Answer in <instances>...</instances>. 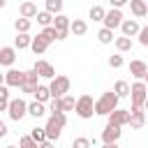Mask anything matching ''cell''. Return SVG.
<instances>
[{
  "label": "cell",
  "mask_w": 148,
  "mask_h": 148,
  "mask_svg": "<svg viewBox=\"0 0 148 148\" xmlns=\"http://www.w3.org/2000/svg\"><path fill=\"white\" fill-rule=\"evenodd\" d=\"M46 12L60 14V12H62V0H46Z\"/></svg>",
  "instance_id": "cell-33"
},
{
  "label": "cell",
  "mask_w": 148,
  "mask_h": 148,
  "mask_svg": "<svg viewBox=\"0 0 148 148\" xmlns=\"http://www.w3.org/2000/svg\"><path fill=\"white\" fill-rule=\"evenodd\" d=\"M37 83H39V74H37V69H35V67H32V69H28V72H23L21 90H23L25 95H32V92H35V88H37Z\"/></svg>",
  "instance_id": "cell-7"
},
{
  "label": "cell",
  "mask_w": 148,
  "mask_h": 148,
  "mask_svg": "<svg viewBox=\"0 0 148 148\" xmlns=\"http://www.w3.org/2000/svg\"><path fill=\"white\" fill-rule=\"evenodd\" d=\"M0 83H5V74H0Z\"/></svg>",
  "instance_id": "cell-45"
},
{
  "label": "cell",
  "mask_w": 148,
  "mask_h": 148,
  "mask_svg": "<svg viewBox=\"0 0 148 148\" xmlns=\"http://www.w3.org/2000/svg\"><path fill=\"white\" fill-rule=\"evenodd\" d=\"M118 139H120V125L106 123V127H104V132H102V143L113 148V146L118 143Z\"/></svg>",
  "instance_id": "cell-8"
},
{
  "label": "cell",
  "mask_w": 148,
  "mask_h": 148,
  "mask_svg": "<svg viewBox=\"0 0 148 148\" xmlns=\"http://www.w3.org/2000/svg\"><path fill=\"white\" fill-rule=\"evenodd\" d=\"M74 111H76V116L83 118V120L92 118V113H95V99H92L90 95H81V97L76 99V104H74Z\"/></svg>",
  "instance_id": "cell-4"
},
{
  "label": "cell",
  "mask_w": 148,
  "mask_h": 148,
  "mask_svg": "<svg viewBox=\"0 0 148 148\" xmlns=\"http://www.w3.org/2000/svg\"><path fill=\"white\" fill-rule=\"evenodd\" d=\"M35 69H37V74H39L42 79H53V76H56L53 65L46 62V60H37V62H35Z\"/></svg>",
  "instance_id": "cell-13"
},
{
  "label": "cell",
  "mask_w": 148,
  "mask_h": 148,
  "mask_svg": "<svg viewBox=\"0 0 148 148\" xmlns=\"http://www.w3.org/2000/svg\"><path fill=\"white\" fill-rule=\"evenodd\" d=\"M58 104H60V111H72V109H74V104H76V99H74L72 95H67V92H65V95H60V97H58Z\"/></svg>",
  "instance_id": "cell-26"
},
{
  "label": "cell",
  "mask_w": 148,
  "mask_h": 148,
  "mask_svg": "<svg viewBox=\"0 0 148 148\" xmlns=\"http://www.w3.org/2000/svg\"><path fill=\"white\" fill-rule=\"evenodd\" d=\"M30 42H32V37L28 35V32H16V39H14V46L21 51V49H28L30 46Z\"/></svg>",
  "instance_id": "cell-25"
},
{
  "label": "cell",
  "mask_w": 148,
  "mask_h": 148,
  "mask_svg": "<svg viewBox=\"0 0 148 148\" xmlns=\"http://www.w3.org/2000/svg\"><path fill=\"white\" fill-rule=\"evenodd\" d=\"M30 136H32V139H35V141H37L42 148H51V143H53V141H49V139H46V132H44V127H35V130L30 132Z\"/></svg>",
  "instance_id": "cell-19"
},
{
  "label": "cell",
  "mask_w": 148,
  "mask_h": 148,
  "mask_svg": "<svg viewBox=\"0 0 148 148\" xmlns=\"http://www.w3.org/2000/svg\"><path fill=\"white\" fill-rule=\"evenodd\" d=\"M18 146H23V148H37L39 143H37L32 136H21V139H18Z\"/></svg>",
  "instance_id": "cell-35"
},
{
  "label": "cell",
  "mask_w": 148,
  "mask_h": 148,
  "mask_svg": "<svg viewBox=\"0 0 148 148\" xmlns=\"http://www.w3.org/2000/svg\"><path fill=\"white\" fill-rule=\"evenodd\" d=\"M28 113H30L32 118H42V116L46 113L44 102H37V99H35V102H30V104H28Z\"/></svg>",
  "instance_id": "cell-23"
},
{
  "label": "cell",
  "mask_w": 148,
  "mask_h": 148,
  "mask_svg": "<svg viewBox=\"0 0 148 148\" xmlns=\"http://www.w3.org/2000/svg\"><path fill=\"white\" fill-rule=\"evenodd\" d=\"M143 109H146V111H148V97H146V99H143Z\"/></svg>",
  "instance_id": "cell-43"
},
{
  "label": "cell",
  "mask_w": 148,
  "mask_h": 148,
  "mask_svg": "<svg viewBox=\"0 0 148 148\" xmlns=\"http://www.w3.org/2000/svg\"><path fill=\"white\" fill-rule=\"evenodd\" d=\"M5 2H7V0H0V9H2V7H5Z\"/></svg>",
  "instance_id": "cell-46"
},
{
  "label": "cell",
  "mask_w": 148,
  "mask_h": 148,
  "mask_svg": "<svg viewBox=\"0 0 148 148\" xmlns=\"http://www.w3.org/2000/svg\"><path fill=\"white\" fill-rule=\"evenodd\" d=\"M7 113H9V118L12 120H23L25 116H28V104L21 99V97H16V99H9V104H7Z\"/></svg>",
  "instance_id": "cell-5"
},
{
  "label": "cell",
  "mask_w": 148,
  "mask_h": 148,
  "mask_svg": "<svg viewBox=\"0 0 148 148\" xmlns=\"http://www.w3.org/2000/svg\"><path fill=\"white\" fill-rule=\"evenodd\" d=\"M7 104H9V99H0V111H7Z\"/></svg>",
  "instance_id": "cell-42"
},
{
  "label": "cell",
  "mask_w": 148,
  "mask_h": 148,
  "mask_svg": "<svg viewBox=\"0 0 148 148\" xmlns=\"http://www.w3.org/2000/svg\"><path fill=\"white\" fill-rule=\"evenodd\" d=\"M120 30H123V35H127V37H134V35H139V23L134 21V18H123V23H120Z\"/></svg>",
  "instance_id": "cell-17"
},
{
  "label": "cell",
  "mask_w": 148,
  "mask_h": 148,
  "mask_svg": "<svg viewBox=\"0 0 148 148\" xmlns=\"http://www.w3.org/2000/svg\"><path fill=\"white\" fill-rule=\"evenodd\" d=\"M30 18H25V16H21V18H16L14 21V28H16V32H28L30 30Z\"/></svg>",
  "instance_id": "cell-30"
},
{
  "label": "cell",
  "mask_w": 148,
  "mask_h": 148,
  "mask_svg": "<svg viewBox=\"0 0 148 148\" xmlns=\"http://www.w3.org/2000/svg\"><path fill=\"white\" fill-rule=\"evenodd\" d=\"M35 18H37V23H39V25H51V23H53V14H51V12H46V9H44V12H37V16H35Z\"/></svg>",
  "instance_id": "cell-29"
},
{
  "label": "cell",
  "mask_w": 148,
  "mask_h": 148,
  "mask_svg": "<svg viewBox=\"0 0 148 148\" xmlns=\"http://www.w3.org/2000/svg\"><path fill=\"white\" fill-rule=\"evenodd\" d=\"M127 120H130V109H113L111 113H109V123H113V125H127Z\"/></svg>",
  "instance_id": "cell-11"
},
{
  "label": "cell",
  "mask_w": 148,
  "mask_h": 148,
  "mask_svg": "<svg viewBox=\"0 0 148 148\" xmlns=\"http://www.w3.org/2000/svg\"><path fill=\"white\" fill-rule=\"evenodd\" d=\"M113 92H116L118 97H130V83H127V81H116Z\"/></svg>",
  "instance_id": "cell-27"
},
{
  "label": "cell",
  "mask_w": 148,
  "mask_h": 148,
  "mask_svg": "<svg viewBox=\"0 0 148 148\" xmlns=\"http://www.w3.org/2000/svg\"><path fill=\"white\" fill-rule=\"evenodd\" d=\"M102 21H104V28H111V30L120 28V23H123V12H120V7H113L111 12H106Z\"/></svg>",
  "instance_id": "cell-9"
},
{
  "label": "cell",
  "mask_w": 148,
  "mask_h": 148,
  "mask_svg": "<svg viewBox=\"0 0 148 148\" xmlns=\"http://www.w3.org/2000/svg\"><path fill=\"white\" fill-rule=\"evenodd\" d=\"M146 123H148V116H146Z\"/></svg>",
  "instance_id": "cell-47"
},
{
  "label": "cell",
  "mask_w": 148,
  "mask_h": 148,
  "mask_svg": "<svg viewBox=\"0 0 148 148\" xmlns=\"http://www.w3.org/2000/svg\"><path fill=\"white\" fill-rule=\"evenodd\" d=\"M127 125H130L132 130H141V127L146 125V113H143V109H141V111H130Z\"/></svg>",
  "instance_id": "cell-15"
},
{
  "label": "cell",
  "mask_w": 148,
  "mask_h": 148,
  "mask_svg": "<svg viewBox=\"0 0 148 148\" xmlns=\"http://www.w3.org/2000/svg\"><path fill=\"white\" fill-rule=\"evenodd\" d=\"M127 2H130V0H111L113 7H123V5H127Z\"/></svg>",
  "instance_id": "cell-41"
},
{
  "label": "cell",
  "mask_w": 148,
  "mask_h": 148,
  "mask_svg": "<svg viewBox=\"0 0 148 148\" xmlns=\"http://www.w3.org/2000/svg\"><path fill=\"white\" fill-rule=\"evenodd\" d=\"M92 143H95V139H86V136L74 139V146H76V148H88V146H92Z\"/></svg>",
  "instance_id": "cell-36"
},
{
  "label": "cell",
  "mask_w": 148,
  "mask_h": 148,
  "mask_svg": "<svg viewBox=\"0 0 148 148\" xmlns=\"http://www.w3.org/2000/svg\"><path fill=\"white\" fill-rule=\"evenodd\" d=\"M139 44L141 46H148V25L146 28H139Z\"/></svg>",
  "instance_id": "cell-37"
},
{
  "label": "cell",
  "mask_w": 148,
  "mask_h": 148,
  "mask_svg": "<svg viewBox=\"0 0 148 148\" xmlns=\"http://www.w3.org/2000/svg\"><path fill=\"white\" fill-rule=\"evenodd\" d=\"M97 39H99L102 44H111V42H113V30H111V28H102V30L97 32Z\"/></svg>",
  "instance_id": "cell-31"
},
{
  "label": "cell",
  "mask_w": 148,
  "mask_h": 148,
  "mask_svg": "<svg viewBox=\"0 0 148 148\" xmlns=\"http://www.w3.org/2000/svg\"><path fill=\"white\" fill-rule=\"evenodd\" d=\"M53 28L58 30V39H67V32H69V16H65V14H56V18H53Z\"/></svg>",
  "instance_id": "cell-10"
},
{
  "label": "cell",
  "mask_w": 148,
  "mask_h": 148,
  "mask_svg": "<svg viewBox=\"0 0 148 148\" xmlns=\"http://www.w3.org/2000/svg\"><path fill=\"white\" fill-rule=\"evenodd\" d=\"M130 9H132V14H134L136 18H141V16L148 14V5H146V0H130Z\"/></svg>",
  "instance_id": "cell-20"
},
{
  "label": "cell",
  "mask_w": 148,
  "mask_h": 148,
  "mask_svg": "<svg viewBox=\"0 0 148 148\" xmlns=\"http://www.w3.org/2000/svg\"><path fill=\"white\" fill-rule=\"evenodd\" d=\"M2 136H7V125L0 120V139H2Z\"/></svg>",
  "instance_id": "cell-40"
},
{
  "label": "cell",
  "mask_w": 148,
  "mask_h": 148,
  "mask_svg": "<svg viewBox=\"0 0 148 148\" xmlns=\"http://www.w3.org/2000/svg\"><path fill=\"white\" fill-rule=\"evenodd\" d=\"M69 86H72V81H69L67 76H53V79H51V83H49L51 97H60V95L69 92Z\"/></svg>",
  "instance_id": "cell-6"
},
{
  "label": "cell",
  "mask_w": 148,
  "mask_h": 148,
  "mask_svg": "<svg viewBox=\"0 0 148 148\" xmlns=\"http://www.w3.org/2000/svg\"><path fill=\"white\" fill-rule=\"evenodd\" d=\"M39 35H42V37H44V39H46V42H49V44H51V42H56V39H58V30H56V28H53V25H44V30H42V32H39Z\"/></svg>",
  "instance_id": "cell-28"
},
{
  "label": "cell",
  "mask_w": 148,
  "mask_h": 148,
  "mask_svg": "<svg viewBox=\"0 0 148 148\" xmlns=\"http://www.w3.org/2000/svg\"><path fill=\"white\" fill-rule=\"evenodd\" d=\"M32 95H35V99H37V102H44V104L51 99V90H49V86H39V83H37V88H35V92H32Z\"/></svg>",
  "instance_id": "cell-24"
},
{
  "label": "cell",
  "mask_w": 148,
  "mask_h": 148,
  "mask_svg": "<svg viewBox=\"0 0 148 148\" xmlns=\"http://www.w3.org/2000/svg\"><path fill=\"white\" fill-rule=\"evenodd\" d=\"M116 49H118L120 53H123V51H130V49H132V39H130L127 35L118 37V39H116Z\"/></svg>",
  "instance_id": "cell-32"
},
{
  "label": "cell",
  "mask_w": 148,
  "mask_h": 148,
  "mask_svg": "<svg viewBox=\"0 0 148 148\" xmlns=\"http://www.w3.org/2000/svg\"><path fill=\"white\" fill-rule=\"evenodd\" d=\"M18 12H21V16H25V18H35V16H37V5L30 2V0H25V2H21Z\"/></svg>",
  "instance_id": "cell-21"
},
{
  "label": "cell",
  "mask_w": 148,
  "mask_h": 148,
  "mask_svg": "<svg viewBox=\"0 0 148 148\" xmlns=\"http://www.w3.org/2000/svg\"><path fill=\"white\" fill-rule=\"evenodd\" d=\"M146 72H148V67H146L143 60H132V62H130V74H132L134 79H143Z\"/></svg>",
  "instance_id": "cell-18"
},
{
  "label": "cell",
  "mask_w": 148,
  "mask_h": 148,
  "mask_svg": "<svg viewBox=\"0 0 148 148\" xmlns=\"http://www.w3.org/2000/svg\"><path fill=\"white\" fill-rule=\"evenodd\" d=\"M30 49H32V53H44L46 49H49V42L42 37V35H37V37H32V42H30Z\"/></svg>",
  "instance_id": "cell-22"
},
{
  "label": "cell",
  "mask_w": 148,
  "mask_h": 148,
  "mask_svg": "<svg viewBox=\"0 0 148 148\" xmlns=\"http://www.w3.org/2000/svg\"><path fill=\"white\" fill-rule=\"evenodd\" d=\"M109 65L111 67H123V56H111L109 58Z\"/></svg>",
  "instance_id": "cell-38"
},
{
  "label": "cell",
  "mask_w": 148,
  "mask_h": 148,
  "mask_svg": "<svg viewBox=\"0 0 148 148\" xmlns=\"http://www.w3.org/2000/svg\"><path fill=\"white\" fill-rule=\"evenodd\" d=\"M143 83H146V86H148V72H146V74H143Z\"/></svg>",
  "instance_id": "cell-44"
},
{
  "label": "cell",
  "mask_w": 148,
  "mask_h": 148,
  "mask_svg": "<svg viewBox=\"0 0 148 148\" xmlns=\"http://www.w3.org/2000/svg\"><path fill=\"white\" fill-rule=\"evenodd\" d=\"M118 99H120V97H118L113 90L104 92V95H102V97L95 102V113H97V116H109V113H111V111L118 106Z\"/></svg>",
  "instance_id": "cell-3"
},
{
  "label": "cell",
  "mask_w": 148,
  "mask_h": 148,
  "mask_svg": "<svg viewBox=\"0 0 148 148\" xmlns=\"http://www.w3.org/2000/svg\"><path fill=\"white\" fill-rule=\"evenodd\" d=\"M16 60V46H2L0 49V65L2 67H12Z\"/></svg>",
  "instance_id": "cell-12"
},
{
  "label": "cell",
  "mask_w": 148,
  "mask_h": 148,
  "mask_svg": "<svg viewBox=\"0 0 148 148\" xmlns=\"http://www.w3.org/2000/svg\"><path fill=\"white\" fill-rule=\"evenodd\" d=\"M104 14H106V9H104V7H99V5L90 7V18H92V21H102V18H104Z\"/></svg>",
  "instance_id": "cell-34"
},
{
  "label": "cell",
  "mask_w": 148,
  "mask_h": 148,
  "mask_svg": "<svg viewBox=\"0 0 148 148\" xmlns=\"http://www.w3.org/2000/svg\"><path fill=\"white\" fill-rule=\"evenodd\" d=\"M69 32H72L74 37H81V35L88 32V23L81 21V18H74V21H69Z\"/></svg>",
  "instance_id": "cell-16"
},
{
  "label": "cell",
  "mask_w": 148,
  "mask_h": 148,
  "mask_svg": "<svg viewBox=\"0 0 148 148\" xmlns=\"http://www.w3.org/2000/svg\"><path fill=\"white\" fill-rule=\"evenodd\" d=\"M65 125H67V116H65V111H53V113L49 116L46 125H44L46 139H49V141H58V139H60V132H62Z\"/></svg>",
  "instance_id": "cell-1"
},
{
  "label": "cell",
  "mask_w": 148,
  "mask_h": 148,
  "mask_svg": "<svg viewBox=\"0 0 148 148\" xmlns=\"http://www.w3.org/2000/svg\"><path fill=\"white\" fill-rule=\"evenodd\" d=\"M5 83H7L9 88H21V83H23V72H18V69L5 72Z\"/></svg>",
  "instance_id": "cell-14"
},
{
  "label": "cell",
  "mask_w": 148,
  "mask_h": 148,
  "mask_svg": "<svg viewBox=\"0 0 148 148\" xmlns=\"http://www.w3.org/2000/svg\"><path fill=\"white\" fill-rule=\"evenodd\" d=\"M0 99H9V86L0 83Z\"/></svg>",
  "instance_id": "cell-39"
},
{
  "label": "cell",
  "mask_w": 148,
  "mask_h": 148,
  "mask_svg": "<svg viewBox=\"0 0 148 148\" xmlns=\"http://www.w3.org/2000/svg\"><path fill=\"white\" fill-rule=\"evenodd\" d=\"M130 97H132L130 111H141L143 109V99L148 97V86L143 83V79H136V83L130 86Z\"/></svg>",
  "instance_id": "cell-2"
}]
</instances>
